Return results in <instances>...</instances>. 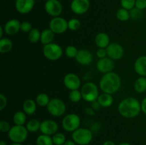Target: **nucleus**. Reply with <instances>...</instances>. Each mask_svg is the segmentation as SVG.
<instances>
[{
    "label": "nucleus",
    "mask_w": 146,
    "mask_h": 145,
    "mask_svg": "<svg viewBox=\"0 0 146 145\" xmlns=\"http://www.w3.org/2000/svg\"><path fill=\"white\" fill-rule=\"evenodd\" d=\"M118 111L125 118H135L141 112V104L138 99L133 97L126 98L118 104Z\"/></svg>",
    "instance_id": "f257e3e1"
},
{
    "label": "nucleus",
    "mask_w": 146,
    "mask_h": 145,
    "mask_svg": "<svg viewBox=\"0 0 146 145\" xmlns=\"http://www.w3.org/2000/svg\"><path fill=\"white\" fill-rule=\"evenodd\" d=\"M121 79L118 73L113 71L103 75L99 81V88L103 92L113 95L119 90Z\"/></svg>",
    "instance_id": "f03ea898"
},
{
    "label": "nucleus",
    "mask_w": 146,
    "mask_h": 145,
    "mask_svg": "<svg viewBox=\"0 0 146 145\" xmlns=\"http://www.w3.org/2000/svg\"><path fill=\"white\" fill-rule=\"evenodd\" d=\"M72 140L78 145H88L93 139V132L88 128L79 127L72 132Z\"/></svg>",
    "instance_id": "7ed1b4c3"
},
{
    "label": "nucleus",
    "mask_w": 146,
    "mask_h": 145,
    "mask_svg": "<svg viewBox=\"0 0 146 145\" xmlns=\"http://www.w3.org/2000/svg\"><path fill=\"white\" fill-rule=\"evenodd\" d=\"M29 132L24 125H14L8 132V137L14 143L21 144L27 140Z\"/></svg>",
    "instance_id": "20e7f679"
},
{
    "label": "nucleus",
    "mask_w": 146,
    "mask_h": 145,
    "mask_svg": "<svg viewBox=\"0 0 146 145\" xmlns=\"http://www.w3.org/2000/svg\"><path fill=\"white\" fill-rule=\"evenodd\" d=\"M81 92L83 100L88 102H92L97 100L99 96L98 87L92 82H88L84 84L81 87Z\"/></svg>",
    "instance_id": "39448f33"
},
{
    "label": "nucleus",
    "mask_w": 146,
    "mask_h": 145,
    "mask_svg": "<svg viewBox=\"0 0 146 145\" xmlns=\"http://www.w3.org/2000/svg\"><path fill=\"white\" fill-rule=\"evenodd\" d=\"M43 55L46 59L55 61L61 58L63 55V49L58 44L51 43L43 47Z\"/></svg>",
    "instance_id": "423d86ee"
},
{
    "label": "nucleus",
    "mask_w": 146,
    "mask_h": 145,
    "mask_svg": "<svg viewBox=\"0 0 146 145\" xmlns=\"http://www.w3.org/2000/svg\"><path fill=\"white\" fill-rule=\"evenodd\" d=\"M48 113L53 117H58L64 115L66 110V104L62 100L59 98H53L50 100L46 107Z\"/></svg>",
    "instance_id": "0eeeda50"
},
{
    "label": "nucleus",
    "mask_w": 146,
    "mask_h": 145,
    "mask_svg": "<svg viewBox=\"0 0 146 145\" xmlns=\"http://www.w3.org/2000/svg\"><path fill=\"white\" fill-rule=\"evenodd\" d=\"M63 129L68 132H74L80 127L81 119L76 114L70 113L66 115L61 122Z\"/></svg>",
    "instance_id": "6e6552de"
},
{
    "label": "nucleus",
    "mask_w": 146,
    "mask_h": 145,
    "mask_svg": "<svg viewBox=\"0 0 146 145\" xmlns=\"http://www.w3.org/2000/svg\"><path fill=\"white\" fill-rule=\"evenodd\" d=\"M49 28L55 34H61L68 29V21L61 16L54 17L48 24Z\"/></svg>",
    "instance_id": "1a4fd4ad"
},
{
    "label": "nucleus",
    "mask_w": 146,
    "mask_h": 145,
    "mask_svg": "<svg viewBox=\"0 0 146 145\" xmlns=\"http://www.w3.org/2000/svg\"><path fill=\"white\" fill-rule=\"evenodd\" d=\"M44 9L48 15L54 18L61 15L63 12V5L58 0H48L45 2Z\"/></svg>",
    "instance_id": "9d476101"
},
{
    "label": "nucleus",
    "mask_w": 146,
    "mask_h": 145,
    "mask_svg": "<svg viewBox=\"0 0 146 145\" xmlns=\"http://www.w3.org/2000/svg\"><path fill=\"white\" fill-rule=\"evenodd\" d=\"M106 51L108 57L113 61L121 59L124 55L123 47L118 43H111L106 48Z\"/></svg>",
    "instance_id": "9b49d317"
},
{
    "label": "nucleus",
    "mask_w": 146,
    "mask_h": 145,
    "mask_svg": "<svg viewBox=\"0 0 146 145\" xmlns=\"http://www.w3.org/2000/svg\"><path fill=\"white\" fill-rule=\"evenodd\" d=\"M89 0H72L70 7L74 14L77 15H82L86 14L90 8Z\"/></svg>",
    "instance_id": "f8f14e48"
},
{
    "label": "nucleus",
    "mask_w": 146,
    "mask_h": 145,
    "mask_svg": "<svg viewBox=\"0 0 146 145\" xmlns=\"http://www.w3.org/2000/svg\"><path fill=\"white\" fill-rule=\"evenodd\" d=\"M64 84L66 88L71 91L79 89L81 82L80 78L76 74L70 72L64 76Z\"/></svg>",
    "instance_id": "ddd939ff"
},
{
    "label": "nucleus",
    "mask_w": 146,
    "mask_h": 145,
    "mask_svg": "<svg viewBox=\"0 0 146 145\" xmlns=\"http://www.w3.org/2000/svg\"><path fill=\"white\" fill-rule=\"evenodd\" d=\"M96 68L100 72L104 74L112 72L115 68V62L109 57L100 58L96 63Z\"/></svg>",
    "instance_id": "4468645a"
},
{
    "label": "nucleus",
    "mask_w": 146,
    "mask_h": 145,
    "mask_svg": "<svg viewBox=\"0 0 146 145\" xmlns=\"http://www.w3.org/2000/svg\"><path fill=\"white\" fill-rule=\"evenodd\" d=\"M58 125L56 121L53 119H46L41 122L40 132L44 134L53 136L58 132Z\"/></svg>",
    "instance_id": "2eb2a0df"
},
{
    "label": "nucleus",
    "mask_w": 146,
    "mask_h": 145,
    "mask_svg": "<svg viewBox=\"0 0 146 145\" xmlns=\"http://www.w3.org/2000/svg\"><path fill=\"white\" fill-rule=\"evenodd\" d=\"M35 5L34 0H16L15 9L21 14H29Z\"/></svg>",
    "instance_id": "dca6fc26"
},
{
    "label": "nucleus",
    "mask_w": 146,
    "mask_h": 145,
    "mask_svg": "<svg viewBox=\"0 0 146 145\" xmlns=\"http://www.w3.org/2000/svg\"><path fill=\"white\" fill-rule=\"evenodd\" d=\"M76 61L81 65H88L92 63L94 57L92 53L87 49H80L76 57Z\"/></svg>",
    "instance_id": "f3484780"
},
{
    "label": "nucleus",
    "mask_w": 146,
    "mask_h": 145,
    "mask_svg": "<svg viewBox=\"0 0 146 145\" xmlns=\"http://www.w3.org/2000/svg\"><path fill=\"white\" fill-rule=\"evenodd\" d=\"M21 23L18 19L11 18L5 23L4 27V32L9 36H14L20 31Z\"/></svg>",
    "instance_id": "a211bd4d"
},
{
    "label": "nucleus",
    "mask_w": 146,
    "mask_h": 145,
    "mask_svg": "<svg viewBox=\"0 0 146 145\" xmlns=\"http://www.w3.org/2000/svg\"><path fill=\"white\" fill-rule=\"evenodd\" d=\"M134 71L140 76L146 77V55H141L135 60Z\"/></svg>",
    "instance_id": "6ab92c4d"
},
{
    "label": "nucleus",
    "mask_w": 146,
    "mask_h": 145,
    "mask_svg": "<svg viewBox=\"0 0 146 145\" xmlns=\"http://www.w3.org/2000/svg\"><path fill=\"white\" fill-rule=\"evenodd\" d=\"M95 44L98 48H106L110 43V37L106 33L100 32L96 36Z\"/></svg>",
    "instance_id": "aec40b11"
},
{
    "label": "nucleus",
    "mask_w": 146,
    "mask_h": 145,
    "mask_svg": "<svg viewBox=\"0 0 146 145\" xmlns=\"http://www.w3.org/2000/svg\"><path fill=\"white\" fill-rule=\"evenodd\" d=\"M23 111L28 115L35 114L37 109V104L36 101L32 99H27L23 102Z\"/></svg>",
    "instance_id": "412c9836"
},
{
    "label": "nucleus",
    "mask_w": 146,
    "mask_h": 145,
    "mask_svg": "<svg viewBox=\"0 0 146 145\" xmlns=\"http://www.w3.org/2000/svg\"><path fill=\"white\" fill-rule=\"evenodd\" d=\"M54 36H55V34L49 28H46L41 32L40 41L44 45L49 44L51 43H53V41L54 39Z\"/></svg>",
    "instance_id": "4be33fe9"
},
{
    "label": "nucleus",
    "mask_w": 146,
    "mask_h": 145,
    "mask_svg": "<svg viewBox=\"0 0 146 145\" xmlns=\"http://www.w3.org/2000/svg\"><path fill=\"white\" fill-rule=\"evenodd\" d=\"M97 100L103 107H109L113 103V97L111 94L103 92L102 94L99 95Z\"/></svg>",
    "instance_id": "5701e85b"
},
{
    "label": "nucleus",
    "mask_w": 146,
    "mask_h": 145,
    "mask_svg": "<svg viewBox=\"0 0 146 145\" xmlns=\"http://www.w3.org/2000/svg\"><path fill=\"white\" fill-rule=\"evenodd\" d=\"M134 90L138 93H143L146 91V78L140 76L134 82Z\"/></svg>",
    "instance_id": "b1692460"
},
{
    "label": "nucleus",
    "mask_w": 146,
    "mask_h": 145,
    "mask_svg": "<svg viewBox=\"0 0 146 145\" xmlns=\"http://www.w3.org/2000/svg\"><path fill=\"white\" fill-rule=\"evenodd\" d=\"M13 42L11 40L7 38H2L0 39V53H7L12 49Z\"/></svg>",
    "instance_id": "393cba45"
},
{
    "label": "nucleus",
    "mask_w": 146,
    "mask_h": 145,
    "mask_svg": "<svg viewBox=\"0 0 146 145\" xmlns=\"http://www.w3.org/2000/svg\"><path fill=\"white\" fill-rule=\"evenodd\" d=\"M14 125H24L27 122V114L24 111H17L13 116Z\"/></svg>",
    "instance_id": "a878e982"
},
{
    "label": "nucleus",
    "mask_w": 146,
    "mask_h": 145,
    "mask_svg": "<svg viewBox=\"0 0 146 145\" xmlns=\"http://www.w3.org/2000/svg\"><path fill=\"white\" fill-rule=\"evenodd\" d=\"M41 123L39 120L36 119H33L29 120L26 123V128L27 129L29 132L31 133H34V132H37L38 131L40 130V127H41Z\"/></svg>",
    "instance_id": "bb28decb"
},
{
    "label": "nucleus",
    "mask_w": 146,
    "mask_h": 145,
    "mask_svg": "<svg viewBox=\"0 0 146 145\" xmlns=\"http://www.w3.org/2000/svg\"><path fill=\"white\" fill-rule=\"evenodd\" d=\"M36 145H54L52 137L49 135L44 134H41V135L38 136L36 140Z\"/></svg>",
    "instance_id": "cd10ccee"
},
{
    "label": "nucleus",
    "mask_w": 146,
    "mask_h": 145,
    "mask_svg": "<svg viewBox=\"0 0 146 145\" xmlns=\"http://www.w3.org/2000/svg\"><path fill=\"white\" fill-rule=\"evenodd\" d=\"M115 16H116L117 19L121 21H127L131 18L130 11L124 8H122V7L117 10Z\"/></svg>",
    "instance_id": "c85d7f7f"
},
{
    "label": "nucleus",
    "mask_w": 146,
    "mask_h": 145,
    "mask_svg": "<svg viewBox=\"0 0 146 145\" xmlns=\"http://www.w3.org/2000/svg\"><path fill=\"white\" fill-rule=\"evenodd\" d=\"M50 98L48 95L46 93H40L36 98V102L37 105L40 107H47L50 102Z\"/></svg>",
    "instance_id": "c756f323"
},
{
    "label": "nucleus",
    "mask_w": 146,
    "mask_h": 145,
    "mask_svg": "<svg viewBox=\"0 0 146 145\" xmlns=\"http://www.w3.org/2000/svg\"><path fill=\"white\" fill-rule=\"evenodd\" d=\"M29 40L32 44H36V43L40 41V38H41V32L39 30L36 28H33L31 30L28 35Z\"/></svg>",
    "instance_id": "7c9ffc66"
},
{
    "label": "nucleus",
    "mask_w": 146,
    "mask_h": 145,
    "mask_svg": "<svg viewBox=\"0 0 146 145\" xmlns=\"http://www.w3.org/2000/svg\"><path fill=\"white\" fill-rule=\"evenodd\" d=\"M51 137H52L54 145H63L66 142V136L61 132H56Z\"/></svg>",
    "instance_id": "2f4dec72"
},
{
    "label": "nucleus",
    "mask_w": 146,
    "mask_h": 145,
    "mask_svg": "<svg viewBox=\"0 0 146 145\" xmlns=\"http://www.w3.org/2000/svg\"><path fill=\"white\" fill-rule=\"evenodd\" d=\"M68 98H69L70 100L74 103H77V102H80L81 99H83L81 90H74L70 91Z\"/></svg>",
    "instance_id": "473e14b6"
},
{
    "label": "nucleus",
    "mask_w": 146,
    "mask_h": 145,
    "mask_svg": "<svg viewBox=\"0 0 146 145\" xmlns=\"http://www.w3.org/2000/svg\"><path fill=\"white\" fill-rule=\"evenodd\" d=\"M81 21L78 18H73L68 21V28L71 31H77L81 28Z\"/></svg>",
    "instance_id": "72a5a7b5"
},
{
    "label": "nucleus",
    "mask_w": 146,
    "mask_h": 145,
    "mask_svg": "<svg viewBox=\"0 0 146 145\" xmlns=\"http://www.w3.org/2000/svg\"><path fill=\"white\" fill-rule=\"evenodd\" d=\"M65 54L68 58H76L77 53L78 52V50L77 49L76 47L74 45H68L65 49Z\"/></svg>",
    "instance_id": "f704fd0d"
},
{
    "label": "nucleus",
    "mask_w": 146,
    "mask_h": 145,
    "mask_svg": "<svg viewBox=\"0 0 146 145\" xmlns=\"http://www.w3.org/2000/svg\"><path fill=\"white\" fill-rule=\"evenodd\" d=\"M135 1L136 0H121V6L122 8L130 11L135 7Z\"/></svg>",
    "instance_id": "c9c22d12"
},
{
    "label": "nucleus",
    "mask_w": 146,
    "mask_h": 145,
    "mask_svg": "<svg viewBox=\"0 0 146 145\" xmlns=\"http://www.w3.org/2000/svg\"><path fill=\"white\" fill-rule=\"evenodd\" d=\"M130 16L133 20H138L143 17V12L141 10L134 7L133 9L130 10Z\"/></svg>",
    "instance_id": "e433bc0d"
},
{
    "label": "nucleus",
    "mask_w": 146,
    "mask_h": 145,
    "mask_svg": "<svg viewBox=\"0 0 146 145\" xmlns=\"http://www.w3.org/2000/svg\"><path fill=\"white\" fill-rule=\"evenodd\" d=\"M32 26H31V23L28 22V21H23L21 23V26H20V31L21 32L24 33H29L31 30L32 29Z\"/></svg>",
    "instance_id": "4c0bfd02"
},
{
    "label": "nucleus",
    "mask_w": 146,
    "mask_h": 145,
    "mask_svg": "<svg viewBox=\"0 0 146 145\" xmlns=\"http://www.w3.org/2000/svg\"><path fill=\"white\" fill-rule=\"evenodd\" d=\"M11 127L10 126L9 123L7 121L1 120L0 122V131L3 133H6V132L8 133L10 129H11Z\"/></svg>",
    "instance_id": "58836bf2"
},
{
    "label": "nucleus",
    "mask_w": 146,
    "mask_h": 145,
    "mask_svg": "<svg viewBox=\"0 0 146 145\" xmlns=\"http://www.w3.org/2000/svg\"><path fill=\"white\" fill-rule=\"evenodd\" d=\"M135 8L138 9L143 10L146 9V0H136L135 1Z\"/></svg>",
    "instance_id": "ea45409f"
},
{
    "label": "nucleus",
    "mask_w": 146,
    "mask_h": 145,
    "mask_svg": "<svg viewBox=\"0 0 146 145\" xmlns=\"http://www.w3.org/2000/svg\"><path fill=\"white\" fill-rule=\"evenodd\" d=\"M7 105V99L4 94H0V110H3Z\"/></svg>",
    "instance_id": "a19ab883"
},
{
    "label": "nucleus",
    "mask_w": 146,
    "mask_h": 145,
    "mask_svg": "<svg viewBox=\"0 0 146 145\" xmlns=\"http://www.w3.org/2000/svg\"><path fill=\"white\" fill-rule=\"evenodd\" d=\"M96 55L98 58H104L108 56L106 48H98L96 51Z\"/></svg>",
    "instance_id": "79ce46f5"
},
{
    "label": "nucleus",
    "mask_w": 146,
    "mask_h": 145,
    "mask_svg": "<svg viewBox=\"0 0 146 145\" xmlns=\"http://www.w3.org/2000/svg\"><path fill=\"white\" fill-rule=\"evenodd\" d=\"M91 107L94 109L95 111L99 110L101 107V105H100V103L98 102V100L94 101V102H91Z\"/></svg>",
    "instance_id": "37998d69"
},
{
    "label": "nucleus",
    "mask_w": 146,
    "mask_h": 145,
    "mask_svg": "<svg viewBox=\"0 0 146 145\" xmlns=\"http://www.w3.org/2000/svg\"><path fill=\"white\" fill-rule=\"evenodd\" d=\"M85 112H86L88 115H91V116H94V115H95V110H94V109H93L91 106L86 107Z\"/></svg>",
    "instance_id": "c03bdc74"
},
{
    "label": "nucleus",
    "mask_w": 146,
    "mask_h": 145,
    "mask_svg": "<svg viewBox=\"0 0 146 145\" xmlns=\"http://www.w3.org/2000/svg\"><path fill=\"white\" fill-rule=\"evenodd\" d=\"M141 111L143 112L145 115H146V97L143 98L142 102H141Z\"/></svg>",
    "instance_id": "a18cd8bd"
},
{
    "label": "nucleus",
    "mask_w": 146,
    "mask_h": 145,
    "mask_svg": "<svg viewBox=\"0 0 146 145\" xmlns=\"http://www.w3.org/2000/svg\"><path fill=\"white\" fill-rule=\"evenodd\" d=\"M63 145H76V144L73 140H66V142Z\"/></svg>",
    "instance_id": "49530a36"
},
{
    "label": "nucleus",
    "mask_w": 146,
    "mask_h": 145,
    "mask_svg": "<svg viewBox=\"0 0 146 145\" xmlns=\"http://www.w3.org/2000/svg\"><path fill=\"white\" fill-rule=\"evenodd\" d=\"M102 145H115V144L114 143L113 141L107 140V141H106V142H104V144H103Z\"/></svg>",
    "instance_id": "de8ad7c7"
},
{
    "label": "nucleus",
    "mask_w": 146,
    "mask_h": 145,
    "mask_svg": "<svg viewBox=\"0 0 146 145\" xmlns=\"http://www.w3.org/2000/svg\"><path fill=\"white\" fill-rule=\"evenodd\" d=\"M4 33H5L4 32V27L0 26V38H3V34H4Z\"/></svg>",
    "instance_id": "09e8293b"
},
{
    "label": "nucleus",
    "mask_w": 146,
    "mask_h": 145,
    "mask_svg": "<svg viewBox=\"0 0 146 145\" xmlns=\"http://www.w3.org/2000/svg\"><path fill=\"white\" fill-rule=\"evenodd\" d=\"M118 145H131V144L128 143V142H122V143L119 144Z\"/></svg>",
    "instance_id": "8fccbe9b"
},
{
    "label": "nucleus",
    "mask_w": 146,
    "mask_h": 145,
    "mask_svg": "<svg viewBox=\"0 0 146 145\" xmlns=\"http://www.w3.org/2000/svg\"><path fill=\"white\" fill-rule=\"evenodd\" d=\"M0 145H7V144L4 141H1V142H0Z\"/></svg>",
    "instance_id": "3c124183"
},
{
    "label": "nucleus",
    "mask_w": 146,
    "mask_h": 145,
    "mask_svg": "<svg viewBox=\"0 0 146 145\" xmlns=\"http://www.w3.org/2000/svg\"><path fill=\"white\" fill-rule=\"evenodd\" d=\"M9 145H22L21 144H19V143H14V142H12L11 144H10Z\"/></svg>",
    "instance_id": "603ef678"
},
{
    "label": "nucleus",
    "mask_w": 146,
    "mask_h": 145,
    "mask_svg": "<svg viewBox=\"0 0 146 145\" xmlns=\"http://www.w3.org/2000/svg\"><path fill=\"white\" fill-rule=\"evenodd\" d=\"M44 1H45V2H46V1H48V0H44Z\"/></svg>",
    "instance_id": "864d4df0"
},
{
    "label": "nucleus",
    "mask_w": 146,
    "mask_h": 145,
    "mask_svg": "<svg viewBox=\"0 0 146 145\" xmlns=\"http://www.w3.org/2000/svg\"><path fill=\"white\" fill-rule=\"evenodd\" d=\"M26 145H32V144H26Z\"/></svg>",
    "instance_id": "5fc2aeb1"
}]
</instances>
